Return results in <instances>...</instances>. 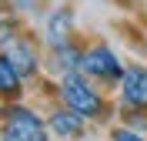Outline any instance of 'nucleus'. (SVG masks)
<instances>
[{
  "mask_svg": "<svg viewBox=\"0 0 147 141\" xmlns=\"http://www.w3.org/2000/svg\"><path fill=\"white\" fill-rule=\"evenodd\" d=\"M60 94H64L67 108H70V111H77L80 118H100V114H104V101H100V94L94 91V87L87 84V81L77 74V71L60 77Z\"/></svg>",
  "mask_w": 147,
  "mask_h": 141,
  "instance_id": "nucleus-1",
  "label": "nucleus"
},
{
  "mask_svg": "<svg viewBox=\"0 0 147 141\" xmlns=\"http://www.w3.org/2000/svg\"><path fill=\"white\" fill-rule=\"evenodd\" d=\"M0 141H47V131L34 111L10 108L7 121H3V131H0Z\"/></svg>",
  "mask_w": 147,
  "mask_h": 141,
  "instance_id": "nucleus-2",
  "label": "nucleus"
},
{
  "mask_svg": "<svg viewBox=\"0 0 147 141\" xmlns=\"http://www.w3.org/2000/svg\"><path fill=\"white\" fill-rule=\"evenodd\" d=\"M80 74L97 77V81H120V77H124V67H120V57L114 54L110 47L97 44V47H90V50H84Z\"/></svg>",
  "mask_w": 147,
  "mask_h": 141,
  "instance_id": "nucleus-3",
  "label": "nucleus"
},
{
  "mask_svg": "<svg viewBox=\"0 0 147 141\" xmlns=\"http://www.w3.org/2000/svg\"><path fill=\"white\" fill-rule=\"evenodd\" d=\"M120 94L134 108H147V67H127L120 77Z\"/></svg>",
  "mask_w": 147,
  "mask_h": 141,
  "instance_id": "nucleus-4",
  "label": "nucleus"
},
{
  "mask_svg": "<svg viewBox=\"0 0 147 141\" xmlns=\"http://www.w3.org/2000/svg\"><path fill=\"white\" fill-rule=\"evenodd\" d=\"M3 57L13 64V71H17L20 77H27V74L37 71V50H34L30 40H10L7 50H3Z\"/></svg>",
  "mask_w": 147,
  "mask_h": 141,
  "instance_id": "nucleus-5",
  "label": "nucleus"
},
{
  "mask_svg": "<svg viewBox=\"0 0 147 141\" xmlns=\"http://www.w3.org/2000/svg\"><path fill=\"white\" fill-rule=\"evenodd\" d=\"M80 128H84V118L77 111H54L50 114V131L60 134V138H80Z\"/></svg>",
  "mask_w": 147,
  "mask_h": 141,
  "instance_id": "nucleus-6",
  "label": "nucleus"
},
{
  "mask_svg": "<svg viewBox=\"0 0 147 141\" xmlns=\"http://www.w3.org/2000/svg\"><path fill=\"white\" fill-rule=\"evenodd\" d=\"M0 91H7V94L20 91V74L13 71V64H10L7 57H0Z\"/></svg>",
  "mask_w": 147,
  "mask_h": 141,
  "instance_id": "nucleus-7",
  "label": "nucleus"
},
{
  "mask_svg": "<svg viewBox=\"0 0 147 141\" xmlns=\"http://www.w3.org/2000/svg\"><path fill=\"white\" fill-rule=\"evenodd\" d=\"M67 27H70V10H64V14H54L50 17V44L54 47H60V44H67L64 40V34H67Z\"/></svg>",
  "mask_w": 147,
  "mask_h": 141,
  "instance_id": "nucleus-8",
  "label": "nucleus"
},
{
  "mask_svg": "<svg viewBox=\"0 0 147 141\" xmlns=\"http://www.w3.org/2000/svg\"><path fill=\"white\" fill-rule=\"evenodd\" d=\"M114 141H144L137 131H130V128H114V134H110Z\"/></svg>",
  "mask_w": 147,
  "mask_h": 141,
  "instance_id": "nucleus-9",
  "label": "nucleus"
},
{
  "mask_svg": "<svg viewBox=\"0 0 147 141\" xmlns=\"http://www.w3.org/2000/svg\"><path fill=\"white\" fill-rule=\"evenodd\" d=\"M127 124H130V131H147V118H137L130 111H127Z\"/></svg>",
  "mask_w": 147,
  "mask_h": 141,
  "instance_id": "nucleus-10",
  "label": "nucleus"
},
{
  "mask_svg": "<svg viewBox=\"0 0 147 141\" xmlns=\"http://www.w3.org/2000/svg\"><path fill=\"white\" fill-rule=\"evenodd\" d=\"M10 34H13V27L7 20H0V44H10Z\"/></svg>",
  "mask_w": 147,
  "mask_h": 141,
  "instance_id": "nucleus-11",
  "label": "nucleus"
},
{
  "mask_svg": "<svg viewBox=\"0 0 147 141\" xmlns=\"http://www.w3.org/2000/svg\"><path fill=\"white\" fill-rule=\"evenodd\" d=\"M17 7H24V10H27V7H34V0H17Z\"/></svg>",
  "mask_w": 147,
  "mask_h": 141,
  "instance_id": "nucleus-12",
  "label": "nucleus"
}]
</instances>
